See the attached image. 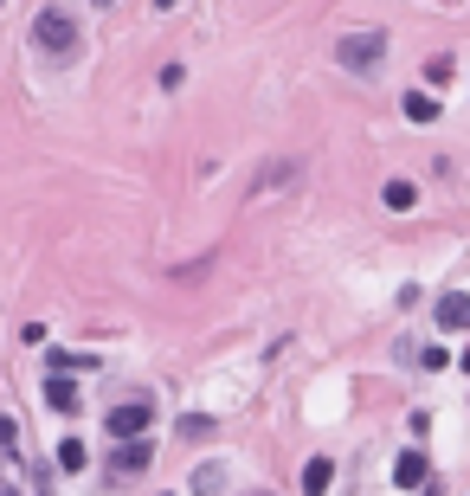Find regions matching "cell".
Here are the masks:
<instances>
[{
	"label": "cell",
	"instance_id": "1",
	"mask_svg": "<svg viewBox=\"0 0 470 496\" xmlns=\"http://www.w3.org/2000/svg\"><path fill=\"white\" fill-rule=\"evenodd\" d=\"M33 45L45 52L52 65H71V59H77V20H71L65 7H45V13L33 20Z\"/></svg>",
	"mask_w": 470,
	"mask_h": 496
},
{
	"label": "cell",
	"instance_id": "2",
	"mask_svg": "<svg viewBox=\"0 0 470 496\" xmlns=\"http://www.w3.org/2000/svg\"><path fill=\"white\" fill-rule=\"evenodd\" d=\"M336 59H342V71H380V59H386V33L380 26H368V33H348L342 45H336Z\"/></svg>",
	"mask_w": 470,
	"mask_h": 496
},
{
	"label": "cell",
	"instance_id": "3",
	"mask_svg": "<svg viewBox=\"0 0 470 496\" xmlns=\"http://www.w3.org/2000/svg\"><path fill=\"white\" fill-rule=\"evenodd\" d=\"M103 426H109V438H142V432L155 426V412H149L142 400H129V406H117V412H109Z\"/></svg>",
	"mask_w": 470,
	"mask_h": 496
},
{
	"label": "cell",
	"instance_id": "4",
	"mask_svg": "<svg viewBox=\"0 0 470 496\" xmlns=\"http://www.w3.org/2000/svg\"><path fill=\"white\" fill-rule=\"evenodd\" d=\"M438 329H445V336L470 329V297H464V290H445V297H438Z\"/></svg>",
	"mask_w": 470,
	"mask_h": 496
},
{
	"label": "cell",
	"instance_id": "5",
	"mask_svg": "<svg viewBox=\"0 0 470 496\" xmlns=\"http://www.w3.org/2000/svg\"><path fill=\"white\" fill-rule=\"evenodd\" d=\"M425 477H432V458H425L419 445H412V451H406L400 464H393V484H400V490H419Z\"/></svg>",
	"mask_w": 470,
	"mask_h": 496
},
{
	"label": "cell",
	"instance_id": "6",
	"mask_svg": "<svg viewBox=\"0 0 470 496\" xmlns=\"http://www.w3.org/2000/svg\"><path fill=\"white\" fill-rule=\"evenodd\" d=\"M109 464H117V477H135V471L149 464V438H123V445H117V458H109Z\"/></svg>",
	"mask_w": 470,
	"mask_h": 496
},
{
	"label": "cell",
	"instance_id": "7",
	"mask_svg": "<svg viewBox=\"0 0 470 496\" xmlns=\"http://www.w3.org/2000/svg\"><path fill=\"white\" fill-rule=\"evenodd\" d=\"M296 175H303V161H296V155H284V161H271V168H258L252 194H264V187H284V181H296Z\"/></svg>",
	"mask_w": 470,
	"mask_h": 496
},
{
	"label": "cell",
	"instance_id": "8",
	"mask_svg": "<svg viewBox=\"0 0 470 496\" xmlns=\"http://www.w3.org/2000/svg\"><path fill=\"white\" fill-rule=\"evenodd\" d=\"M328 484H336V464H328V458H310V464H303V496H322Z\"/></svg>",
	"mask_w": 470,
	"mask_h": 496
},
{
	"label": "cell",
	"instance_id": "9",
	"mask_svg": "<svg viewBox=\"0 0 470 496\" xmlns=\"http://www.w3.org/2000/svg\"><path fill=\"white\" fill-rule=\"evenodd\" d=\"M45 400H52V412H77V387H71V374H52V380H45Z\"/></svg>",
	"mask_w": 470,
	"mask_h": 496
},
{
	"label": "cell",
	"instance_id": "10",
	"mask_svg": "<svg viewBox=\"0 0 470 496\" xmlns=\"http://www.w3.org/2000/svg\"><path fill=\"white\" fill-rule=\"evenodd\" d=\"M400 110H406L412 123H438V97H425V91H406V103H400Z\"/></svg>",
	"mask_w": 470,
	"mask_h": 496
},
{
	"label": "cell",
	"instance_id": "11",
	"mask_svg": "<svg viewBox=\"0 0 470 496\" xmlns=\"http://www.w3.org/2000/svg\"><path fill=\"white\" fill-rule=\"evenodd\" d=\"M393 213H412V181H386V194H380Z\"/></svg>",
	"mask_w": 470,
	"mask_h": 496
},
{
	"label": "cell",
	"instance_id": "12",
	"mask_svg": "<svg viewBox=\"0 0 470 496\" xmlns=\"http://www.w3.org/2000/svg\"><path fill=\"white\" fill-rule=\"evenodd\" d=\"M59 471H85V438H65L59 445Z\"/></svg>",
	"mask_w": 470,
	"mask_h": 496
},
{
	"label": "cell",
	"instance_id": "13",
	"mask_svg": "<svg viewBox=\"0 0 470 496\" xmlns=\"http://www.w3.org/2000/svg\"><path fill=\"white\" fill-rule=\"evenodd\" d=\"M193 490L213 496V490H219V464H200V471H193Z\"/></svg>",
	"mask_w": 470,
	"mask_h": 496
},
{
	"label": "cell",
	"instance_id": "14",
	"mask_svg": "<svg viewBox=\"0 0 470 496\" xmlns=\"http://www.w3.org/2000/svg\"><path fill=\"white\" fill-rule=\"evenodd\" d=\"M419 368L438 374V368H451V354H445V348H425V354H419Z\"/></svg>",
	"mask_w": 470,
	"mask_h": 496
},
{
	"label": "cell",
	"instance_id": "15",
	"mask_svg": "<svg viewBox=\"0 0 470 496\" xmlns=\"http://www.w3.org/2000/svg\"><path fill=\"white\" fill-rule=\"evenodd\" d=\"M464 374H470V348H464Z\"/></svg>",
	"mask_w": 470,
	"mask_h": 496
},
{
	"label": "cell",
	"instance_id": "16",
	"mask_svg": "<svg viewBox=\"0 0 470 496\" xmlns=\"http://www.w3.org/2000/svg\"><path fill=\"white\" fill-rule=\"evenodd\" d=\"M0 496H20V490H13V484H7V490H0Z\"/></svg>",
	"mask_w": 470,
	"mask_h": 496
},
{
	"label": "cell",
	"instance_id": "17",
	"mask_svg": "<svg viewBox=\"0 0 470 496\" xmlns=\"http://www.w3.org/2000/svg\"><path fill=\"white\" fill-rule=\"evenodd\" d=\"M155 7H174V0H155Z\"/></svg>",
	"mask_w": 470,
	"mask_h": 496
},
{
	"label": "cell",
	"instance_id": "18",
	"mask_svg": "<svg viewBox=\"0 0 470 496\" xmlns=\"http://www.w3.org/2000/svg\"><path fill=\"white\" fill-rule=\"evenodd\" d=\"M97 7H109V0H97Z\"/></svg>",
	"mask_w": 470,
	"mask_h": 496
},
{
	"label": "cell",
	"instance_id": "19",
	"mask_svg": "<svg viewBox=\"0 0 470 496\" xmlns=\"http://www.w3.org/2000/svg\"><path fill=\"white\" fill-rule=\"evenodd\" d=\"M258 496H264V490H258Z\"/></svg>",
	"mask_w": 470,
	"mask_h": 496
}]
</instances>
